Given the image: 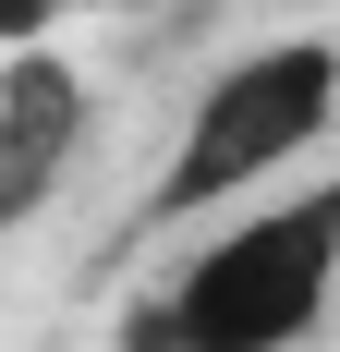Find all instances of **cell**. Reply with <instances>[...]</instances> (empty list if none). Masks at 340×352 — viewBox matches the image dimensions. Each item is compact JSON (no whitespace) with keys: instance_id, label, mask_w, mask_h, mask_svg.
<instances>
[{"instance_id":"3","label":"cell","mask_w":340,"mask_h":352,"mask_svg":"<svg viewBox=\"0 0 340 352\" xmlns=\"http://www.w3.org/2000/svg\"><path fill=\"white\" fill-rule=\"evenodd\" d=\"M73 158H85V73L61 49H12L0 61V243L61 195Z\"/></svg>"},{"instance_id":"5","label":"cell","mask_w":340,"mask_h":352,"mask_svg":"<svg viewBox=\"0 0 340 352\" xmlns=\"http://www.w3.org/2000/svg\"><path fill=\"white\" fill-rule=\"evenodd\" d=\"M122 12H146V0H122Z\"/></svg>"},{"instance_id":"2","label":"cell","mask_w":340,"mask_h":352,"mask_svg":"<svg viewBox=\"0 0 340 352\" xmlns=\"http://www.w3.org/2000/svg\"><path fill=\"white\" fill-rule=\"evenodd\" d=\"M340 122V36H268L243 61L206 73V98L182 109V146L158 158L146 207L158 219H206V207H243L268 195L292 158H316Z\"/></svg>"},{"instance_id":"1","label":"cell","mask_w":340,"mask_h":352,"mask_svg":"<svg viewBox=\"0 0 340 352\" xmlns=\"http://www.w3.org/2000/svg\"><path fill=\"white\" fill-rule=\"evenodd\" d=\"M328 304H340V170L292 195L268 182V207L206 231L122 316V352H304Z\"/></svg>"},{"instance_id":"4","label":"cell","mask_w":340,"mask_h":352,"mask_svg":"<svg viewBox=\"0 0 340 352\" xmlns=\"http://www.w3.org/2000/svg\"><path fill=\"white\" fill-rule=\"evenodd\" d=\"M36 25H49V0H0V36L12 49H36Z\"/></svg>"}]
</instances>
